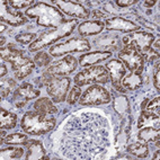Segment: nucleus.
<instances>
[{
  "mask_svg": "<svg viewBox=\"0 0 160 160\" xmlns=\"http://www.w3.org/2000/svg\"><path fill=\"white\" fill-rule=\"evenodd\" d=\"M34 108L35 111L41 112V113H44V114L48 115H55L58 113V108L53 104V100L48 97H42L35 100Z\"/></svg>",
  "mask_w": 160,
  "mask_h": 160,
  "instance_id": "nucleus-22",
  "label": "nucleus"
},
{
  "mask_svg": "<svg viewBox=\"0 0 160 160\" xmlns=\"http://www.w3.org/2000/svg\"><path fill=\"white\" fill-rule=\"evenodd\" d=\"M160 137V131L157 128L153 126H146V128H141L139 133H138V139L142 142L150 143V142H156L159 140Z\"/></svg>",
  "mask_w": 160,
  "mask_h": 160,
  "instance_id": "nucleus-24",
  "label": "nucleus"
},
{
  "mask_svg": "<svg viewBox=\"0 0 160 160\" xmlns=\"http://www.w3.org/2000/svg\"><path fill=\"white\" fill-rule=\"evenodd\" d=\"M0 112H1V115H0V128H1V130L14 129L15 126L17 125V115L5 108H1Z\"/></svg>",
  "mask_w": 160,
  "mask_h": 160,
  "instance_id": "nucleus-26",
  "label": "nucleus"
},
{
  "mask_svg": "<svg viewBox=\"0 0 160 160\" xmlns=\"http://www.w3.org/2000/svg\"><path fill=\"white\" fill-rule=\"evenodd\" d=\"M108 146V124L98 114L73 115L66 124L61 150L71 159H94Z\"/></svg>",
  "mask_w": 160,
  "mask_h": 160,
  "instance_id": "nucleus-1",
  "label": "nucleus"
},
{
  "mask_svg": "<svg viewBox=\"0 0 160 160\" xmlns=\"http://www.w3.org/2000/svg\"><path fill=\"white\" fill-rule=\"evenodd\" d=\"M24 154V150L19 147H8L6 149H1L0 158L1 160L7 159H19Z\"/></svg>",
  "mask_w": 160,
  "mask_h": 160,
  "instance_id": "nucleus-28",
  "label": "nucleus"
},
{
  "mask_svg": "<svg viewBox=\"0 0 160 160\" xmlns=\"http://www.w3.org/2000/svg\"><path fill=\"white\" fill-rule=\"evenodd\" d=\"M1 59L10 63L14 76L17 80H23L34 71L35 63L28 57L24 54V51L18 50L12 43L0 50Z\"/></svg>",
  "mask_w": 160,
  "mask_h": 160,
  "instance_id": "nucleus-3",
  "label": "nucleus"
},
{
  "mask_svg": "<svg viewBox=\"0 0 160 160\" xmlns=\"http://www.w3.org/2000/svg\"><path fill=\"white\" fill-rule=\"evenodd\" d=\"M74 85L78 87H82L86 85H104L109 81V74L105 67L102 66H92L87 67L80 71L73 79Z\"/></svg>",
  "mask_w": 160,
  "mask_h": 160,
  "instance_id": "nucleus-7",
  "label": "nucleus"
},
{
  "mask_svg": "<svg viewBox=\"0 0 160 160\" xmlns=\"http://www.w3.org/2000/svg\"><path fill=\"white\" fill-rule=\"evenodd\" d=\"M118 59L123 62L126 69L130 71H137L142 73L144 68V57L139 53L133 44H128L118 53Z\"/></svg>",
  "mask_w": 160,
  "mask_h": 160,
  "instance_id": "nucleus-9",
  "label": "nucleus"
},
{
  "mask_svg": "<svg viewBox=\"0 0 160 160\" xmlns=\"http://www.w3.org/2000/svg\"><path fill=\"white\" fill-rule=\"evenodd\" d=\"M105 69L107 70L109 74V80L112 81V85L116 89L117 92H125L126 90L123 88L122 86V79L126 74V70L125 66L123 64V62L120 60H111L106 63Z\"/></svg>",
  "mask_w": 160,
  "mask_h": 160,
  "instance_id": "nucleus-13",
  "label": "nucleus"
},
{
  "mask_svg": "<svg viewBox=\"0 0 160 160\" xmlns=\"http://www.w3.org/2000/svg\"><path fill=\"white\" fill-rule=\"evenodd\" d=\"M154 3H156V1H143V5L148 7V8H152Z\"/></svg>",
  "mask_w": 160,
  "mask_h": 160,
  "instance_id": "nucleus-41",
  "label": "nucleus"
},
{
  "mask_svg": "<svg viewBox=\"0 0 160 160\" xmlns=\"http://www.w3.org/2000/svg\"><path fill=\"white\" fill-rule=\"evenodd\" d=\"M6 28H7V26L2 23V24H1V28H0V32H1V33H2V32L5 31V29H6Z\"/></svg>",
  "mask_w": 160,
  "mask_h": 160,
  "instance_id": "nucleus-45",
  "label": "nucleus"
},
{
  "mask_svg": "<svg viewBox=\"0 0 160 160\" xmlns=\"http://www.w3.org/2000/svg\"><path fill=\"white\" fill-rule=\"evenodd\" d=\"M63 14L68 15L70 17L86 19L90 16V12L86 7H83L81 3L76 1H69V0H60V1H53Z\"/></svg>",
  "mask_w": 160,
  "mask_h": 160,
  "instance_id": "nucleus-14",
  "label": "nucleus"
},
{
  "mask_svg": "<svg viewBox=\"0 0 160 160\" xmlns=\"http://www.w3.org/2000/svg\"><path fill=\"white\" fill-rule=\"evenodd\" d=\"M92 18H94L95 20H98V18L104 17V15L102 14V12H98V10H95V12L92 14Z\"/></svg>",
  "mask_w": 160,
  "mask_h": 160,
  "instance_id": "nucleus-39",
  "label": "nucleus"
},
{
  "mask_svg": "<svg viewBox=\"0 0 160 160\" xmlns=\"http://www.w3.org/2000/svg\"><path fill=\"white\" fill-rule=\"evenodd\" d=\"M8 73V70H7V67L5 63H2L1 64V71H0V76H1V78H3V76H6V74Z\"/></svg>",
  "mask_w": 160,
  "mask_h": 160,
  "instance_id": "nucleus-40",
  "label": "nucleus"
},
{
  "mask_svg": "<svg viewBox=\"0 0 160 160\" xmlns=\"http://www.w3.org/2000/svg\"><path fill=\"white\" fill-rule=\"evenodd\" d=\"M112 54H113L112 52L100 51V50L89 52V53H85V54L80 55L79 59H78V63L81 67H85V68L96 66V64H99L100 62L107 61L112 57Z\"/></svg>",
  "mask_w": 160,
  "mask_h": 160,
  "instance_id": "nucleus-18",
  "label": "nucleus"
},
{
  "mask_svg": "<svg viewBox=\"0 0 160 160\" xmlns=\"http://www.w3.org/2000/svg\"><path fill=\"white\" fill-rule=\"evenodd\" d=\"M105 24L100 20H87L78 26V31L81 36H92L97 35L104 31Z\"/></svg>",
  "mask_w": 160,
  "mask_h": 160,
  "instance_id": "nucleus-20",
  "label": "nucleus"
},
{
  "mask_svg": "<svg viewBox=\"0 0 160 160\" xmlns=\"http://www.w3.org/2000/svg\"><path fill=\"white\" fill-rule=\"evenodd\" d=\"M6 132H5V130H1V143H3V141H5V138H6Z\"/></svg>",
  "mask_w": 160,
  "mask_h": 160,
  "instance_id": "nucleus-42",
  "label": "nucleus"
},
{
  "mask_svg": "<svg viewBox=\"0 0 160 160\" xmlns=\"http://www.w3.org/2000/svg\"><path fill=\"white\" fill-rule=\"evenodd\" d=\"M16 86H17V83L12 78H7V79L1 78V82H0V95H1V97H8L14 90H16Z\"/></svg>",
  "mask_w": 160,
  "mask_h": 160,
  "instance_id": "nucleus-29",
  "label": "nucleus"
},
{
  "mask_svg": "<svg viewBox=\"0 0 160 160\" xmlns=\"http://www.w3.org/2000/svg\"><path fill=\"white\" fill-rule=\"evenodd\" d=\"M128 152L138 158H147L149 154V147L146 142H135L128 147Z\"/></svg>",
  "mask_w": 160,
  "mask_h": 160,
  "instance_id": "nucleus-27",
  "label": "nucleus"
},
{
  "mask_svg": "<svg viewBox=\"0 0 160 160\" xmlns=\"http://www.w3.org/2000/svg\"><path fill=\"white\" fill-rule=\"evenodd\" d=\"M123 42L124 46L128 44H133L135 46V49L139 51V53L144 57L151 50V45L154 42V35L147 33V32L135 31L131 35L124 37Z\"/></svg>",
  "mask_w": 160,
  "mask_h": 160,
  "instance_id": "nucleus-11",
  "label": "nucleus"
},
{
  "mask_svg": "<svg viewBox=\"0 0 160 160\" xmlns=\"http://www.w3.org/2000/svg\"><path fill=\"white\" fill-rule=\"evenodd\" d=\"M153 159H159V151H157L153 154Z\"/></svg>",
  "mask_w": 160,
  "mask_h": 160,
  "instance_id": "nucleus-46",
  "label": "nucleus"
},
{
  "mask_svg": "<svg viewBox=\"0 0 160 160\" xmlns=\"http://www.w3.org/2000/svg\"><path fill=\"white\" fill-rule=\"evenodd\" d=\"M77 25V19H66L58 27L50 28L49 31L41 33L40 36L37 37L33 43L29 44L28 50L31 52H36L44 49L46 46L55 44L58 41H60L62 38H64V37L71 35Z\"/></svg>",
  "mask_w": 160,
  "mask_h": 160,
  "instance_id": "nucleus-4",
  "label": "nucleus"
},
{
  "mask_svg": "<svg viewBox=\"0 0 160 160\" xmlns=\"http://www.w3.org/2000/svg\"><path fill=\"white\" fill-rule=\"evenodd\" d=\"M24 146H26V148H27V151H26V159L27 160L48 159V157L45 156V149L40 141H27Z\"/></svg>",
  "mask_w": 160,
  "mask_h": 160,
  "instance_id": "nucleus-19",
  "label": "nucleus"
},
{
  "mask_svg": "<svg viewBox=\"0 0 160 160\" xmlns=\"http://www.w3.org/2000/svg\"><path fill=\"white\" fill-rule=\"evenodd\" d=\"M5 41H6V38L3 36H1V42H0V45H1V48H3V44H5Z\"/></svg>",
  "mask_w": 160,
  "mask_h": 160,
  "instance_id": "nucleus-44",
  "label": "nucleus"
},
{
  "mask_svg": "<svg viewBox=\"0 0 160 160\" xmlns=\"http://www.w3.org/2000/svg\"><path fill=\"white\" fill-rule=\"evenodd\" d=\"M149 102V99H144V102H143L142 103V111H144V109H146V107H147V103H148Z\"/></svg>",
  "mask_w": 160,
  "mask_h": 160,
  "instance_id": "nucleus-43",
  "label": "nucleus"
},
{
  "mask_svg": "<svg viewBox=\"0 0 160 160\" xmlns=\"http://www.w3.org/2000/svg\"><path fill=\"white\" fill-rule=\"evenodd\" d=\"M111 102V94L108 90L99 85H92L81 95L79 104L82 106L104 105Z\"/></svg>",
  "mask_w": 160,
  "mask_h": 160,
  "instance_id": "nucleus-10",
  "label": "nucleus"
},
{
  "mask_svg": "<svg viewBox=\"0 0 160 160\" xmlns=\"http://www.w3.org/2000/svg\"><path fill=\"white\" fill-rule=\"evenodd\" d=\"M159 107H160V99H159V97H156L154 99H152L151 102L149 103V105L146 107V109L159 115Z\"/></svg>",
  "mask_w": 160,
  "mask_h": 160,
  "instance_id": "nucleus-36",
  "label": "nucleus"
},
{
  "mask_svg": "<svg viewBox=\"0 0 160 160\" xmlns=\"http://www.w3.org/2000/svg\"><path fill=\"white\" fill-rule=\"evenodd\" d=\"M33 61H34L35 66L42 68V67H46L51 62V57L46 52H37Z\"/></svg>",
  "mask_w": 160,
  "mask_h": 160,
  "instance_id": "nucleus-32",
  "label": "nucleus"
},
{
  "mask_svg": "<svg viewBox=\"0 0 160 160\" xmlns=\"http://www.w3.org/2000/svg\"><path fill=\"white\" fill-rule=\"evenodd\" d=\"M8 3L12 6V8H14L15 10L22 8H27L32 7L33 5H35V2L33 0H10L8 1Z\"/></svg>",
  "mask_w": 160,
  "mask_h": 160,
  "instance_id": "nucleus-34",
  "label": "nucleus"
},
{
  "mask_svg": "<svg viewBox=\"0 0 160 160\" xmlns=\"http://www.w3.org/2000/svg\"><path fill=\"white\" fill-rule=\"evenodd\" d=\"M159 82H160V77H159V66H158V67H156V71H154V73H153V85L157 90L160 89Z\"/></svg>",
  "mask_w": 160,
  "mask_h": 160,
  "instance_id": "nucleus-37",
  "label": "nucleus"
},
{
  "mask_svg": "<svg viewBox=\"0 0 160 160\" xmlns=\"http://www.w3.org/2000/svg\"><path fill=\"white\" fill-rule=\"evenodd\" d=\"M57 125V120L53 116L41 113L37 111H31L25 113L20 122V126L26 134L43 135L49 133Z\"/></svg>",
  "mask_w": 160,
  "mask_h": 160,
  "instance_id": "nucleus-5",
  "label": "nucleus"
},
{
  "mask_svg": "<svg viewBox=\"0 0 160 160\" xmlns=\"http://www.w3.org/2000/svg\"><path fill=\"white\" fill-rule=\"evenodd\" d=\"M15 38L20 44H32L37 37L36 34H34V33H20V34L16 35Z\"/></svg>",
  "mask_w": 160,
  "mask_h": 160,
  "instance_id": "nucleus-35",
  "label": "nucleus"
},
{
  "mask_svg": "<svg viewBox=\"0 0 160 160\" xmlns=\"http://www.w3.org/2000/svg\"><path fill=\"white\" fill-rule=\"evenodd\" d=\"M40 96V90L35 88L34 86H32L31 83L24 82L18 87L14 92L12 99H14V104L17 108H20L23 106L26 105V103L31 99H34Z\"/></svg>",
  "mask_w": 160,
  "mask_h": 160,
  "instance_id": "nucleus-15",
  "label": "nucleus"
},
{
  "mask_svg": "<svg viewBox=\"0 0 160 160\" xmlns=\"http://www.w3.org/2000/svg\"><path fill=\"white\" fill-rule=\"evenodd\" d=\"M114 108L120 115H124L129 111V102L123 96H118L114 100Z\"/></svg>",
  "mask_w": 160,
  "mask_h": 160,
  "instance_id": "nucleus-31",
  "label": "nucleus"
},
{
  "mask_svg": "<svg viewBox=\"0 0 160 160\" xmlns=\"http://www.w3.org/2000/svg\"><path fill=\"white\" fill-rule=\"evenodd\" d=\"M80 97H81V89H80V87L74 86L70 89V92L67 96V102L70 105H73V104H76L80 99Z\"/></svg>",
  "mask_w": 160,
  "mask_h": 160,
  "instance_id": "nucleus-33",
  "label": "nucleus"
},
{
  "mask_svg": "<svg viewBox=\"0 0 160 160\" xmlns=\"http://www.w3.org/2000/svg\"><path fill=\"white\" fill-rule=\"evenodd\" d=\"M8 1H1L0 8V20L9 26H20L27 22V18L22 12L15 10L8 6Z\"/></svg>",
  "mask_w": 160,
  "mask_h": 160,
  "instance_id": "nucleus-16",
  "label": "nucleus"
},
{
  "mask_svg": "<svg viewBox=\"0 0 160 160\" xmlns=\"http://www.w3.org/2000/svg\"><path fill=\"white\" fill-rule=\"evenodd\" d=\"M153 125H156V128L159 129V115L149 111H142L141 116L139 117V121H138V128L141 129V128Z\"/></svg>",
  "mask_w": 160,
  "mask_h": 160,
  "instance_id": "nucleus-25",
  "label": "nucleus"
},
{
  "mask_svg": "<svg viewBox=\"0 0 160 160\" xmlns=\"http://www.w3.org/2000/svg\"><path fill=\"white\" fill-rule=\"evenodd\" d=\"M92 45L89 41L83 37H72L60 44H54L50 48V54L52 57H62L72 52H87Z\"/></svg>",
  "mask_w": 160,
  "mask_h": 160,
  "instance_id": "nucleus-8",
  "label": "nucleus"
},
{
  "mask_svg": "<svg viewBox=\"0 0 160 160\" xmlns=\"http://www.w3.org/2000/svg\"><path fill=\"white\" fill-rule=\"evenodd\" d=\"M105 28L107 31H120L124 33H131L140 29V26H138L134 22L122 17H112L106 19Z\"/></svg>",
  "mask_w": 160,
  "mask_h": 160,
  "instance_id": "nucleus-17",
  "label": "nucleus"
},
{
  "mask_svg": "<svg viewBox=\"0 0 160 160\" xmlns=\"http://www.w3.org/2000/svg\"><path fill=\"white\" fill-rule=\"evenodd\" d=\"M141 72L131 71L130 73H126L122 79V86L125 90H137L142 86L143 80Z\"/></svg>",
  "mask_w": 160,
  "mask_h": 160,
  "instance_id": "nucleus-21",
  "label": "nucleus"
},
{
  "mask_svg": "<svg viewBox=\"0 0 160 160\" xmlns=\"http://www.w3.org/2000/svg\"><path fill=\"white\" fill-rule=\"evenodd\" d=\"M42 83L46 86V92L54 103H62L67 98L71 85V79L69 77H51L49 74L43 73Z\"/></svg>",
  "mask_w": 160,
  "mask_h": 160,
  "instance_id": "nucleus-6",
  "label": "nucleus"
},
{
  "mask_svg": "<svg viewBox=\"0 0 160 160\" xmlns=\"http://www.w3.org/2000/svg\"><path fill=\"white\" fill-rule=\"evenodd\" d=\"M27 141H28V138L26 134L12 133V134H7L3 143H6L7 146H19V144H25Z\"/></svg>",
  "mask_w": 160,
  "mask_h": 160,
  "instance_id": "nucleus-30",
  "label": "nucleus"
},
{
  "mask_svg": "<svg viewBox=\"0 0 160 160\" xmlns=\"http://www.w3.org/2000/svg\"><path fill=\"white\" fill-rule=\"evenodd\" d=\"M78 67V61L77 59L72 55H67L60 61H57L53 63L52 66H50L46 69V71L44 73L49 74L51 77H68L72 72L77 69Z\"/></svg>",
  "mask_w": 160,
  "mask_h": 160,
  "instance_id": "nucleus-12",
  "label": "nucleus"
},
{
  "mask_svg": "<svg viewBox=\"0 0 160 160\" xmlns=\"http://www.w3.org/2000/svg\"><path fill=\"white\" fill-rule=\"evenodd\" d=\"M134 0H116V5L121 8H125L131 5H134Z\"/></svg>",
  "mask_w": 160,
  "mask_h": 160,
  "instance_id": "nucleus-38",
  "label": "nucleus"
},
{
  "mask_svg": "<svg viewBox=\"0 0 160 160\" xmlns=\"http://www.w3.org/2000/svg\"><path fill=\"white\" fill-rule=\"evenodd\" d=\"M26 17L36 20V25L45 28H54L66 20L64 14L58 7L45 2H37L26 9Z\"/></svg>",
  "mask_w": 160,
  "mask_h": 160,
  "instance_id": "nucleus-2",
  "label": "nucleus"
},
{
  "mask_svg": "<svg viewBox=\"0 0 160 160\" xmlns=\"http://www.w3.org/2000/svg\"><path fill=\"white\" fill-rule=\"evenodd\" d=\"M96 46L100 49V51H117L118 50V37L105 35L96 41Z\"/></svg>",
  "mask_w": 160,
  "mask_h": 160,
  "instance_id": "nucleus-23",
  "label": "nucleus"
}]
</instances>
